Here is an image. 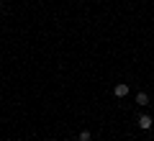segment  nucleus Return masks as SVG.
Segmentation results:
<instances>
[{
  "mask_svg": "<svg viewBox=\"0 0 154 141\" xmlns=\"http://www.w3.org/2000/svg\"><path fill=\"white\" fill-rule=\"evenodd\" d=\"M152 126H154V118H152V115H139V128H141V131H149Z\"/></svg>",
  "mask_w": 154,
  "mask_h": 141,
  "instance_id": "f257e3e1",
  "label": "nucleus"
},
{
  "mask_svg": "<svg viewBox=\"0 0 154 141\" xmlns=\"http://www.w3.org/2000/svg\"><path fill=\"white\" fill-rule=\"evenodd\" d=\"M77 139H80V141H90V139H93V133H90V131H80Z\"/></svg>",
  "mask_w": 154,
  "mask_h": 141,
  "instance_id": "20e7f679",
  "label": "nucleus"
},
{
  "mask_svg": "<svg viewBox=\"0 0 154 141\" xmlns=\"http://www.w3.org/2000/svg\"><path fill=\"white\" fill-rule=\"evenodd\" d=\"M136 103L139 105H149V95H146V92H139V95H136Z\"/></svg>",
  "mask_w": 154,
  "mask_h": 141,
  "instance_id": "7ed1b4c3",
  "label": "nucleus"
},
{
  "mask_svg": "<svg viewBox=\"0 0 154 141\" xmlns=\"http://www.w3.org/2000/svg\"><path fill=\"white\" fill-rule=\"evenodd\" d=\"M0 8H3V0H0Z\"/></svg>",
  "mask_w": 154,
  "mask_h": 141,
  "instance_id": "39448f33",
  "label": "nucleus"
},
{
  "mask_svg": "<svg viewBox=\"0 0 154 141\" xmlns=\"http://www.w3.org/2000/svg\"><path fill=\"white\" fill-rule=\"evenodd\" d=\"M113 95H116V98H126V95H128V85H126V82H118V85L113 87Z\"/></svg>",
  "mask_w": 154,
  "mask_h": 141,
  "instance_id": "f03ea898",
  "label": "nucleus"
}]
</instances>
